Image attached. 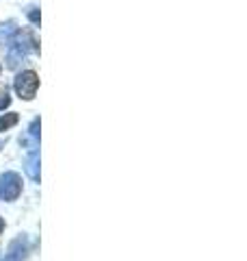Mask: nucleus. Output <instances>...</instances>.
I'll return each mask as SVG.
<instances>
[{"label":"nucleus","mask_w":247,"mask_h":261,"mask_svg":"<svg viewBox=\"0 0 247 261\" xmlns=\"http://www.w3.org/2000/svg\"><path fill=\"white\" fill-rule=\"evenodd\" d=\"M9 44L11 46H9V53H7V68L9 70L18 68V65L28 57L30 50H37V42L28 31H18Z\"/></svg>","instance_id":"f257e3e1"},{"label":"nucleus","mask_w":247,"mask_h":261,"mask_svg":"<svg viewBox=\"0 0 247 261\" xmlns=\"http://www.w3.org/2000/svg\"><path fill=\"white\" fill-rule=\"evenodd\" d=\"M15 94H18L20 98H24V100H33L37 94V87H39V79L33 70H26L22 72V74H18V79H15Z\"/></svg>","instance_id":"f03ea898"},{"label":"nucleus","mask_w":247,"mask_h":261,"mask_svg":"<svg viewBox=\"0 0 247 261\" xmlns=\"http://www.w3.org/2000/svg\"><path fill=\"white\" fill-rule=\"evenodd\" d=\"M22 194V178L18 172H5L0 174V200H18Z\"/></svg>","instance_id":"7ed1b4c3"},{"label":"nucleus","mask_w":247,"mask_h":261,"mask_svg":"<svg viewBox=\"0 0 247 261\" xmlns=\"http://www.w3.org/2000/svg\"><path fill=\"white\" fill-rule=\"evenodd\" d=\"M26 255H28V240L26 235H20V238H15L9 244L5 261H26Z\"/></svg>","instance_id":"20e7f679"},{"label":"nucleus","mask_w":247,"mask_h":261,"mask_svg":"<svg viewBox=\"0 0 247 261\" xmlns=\"http://www.w3.org/2000/svg\"><path fill=\"white\" fill-rule=\"evenodd\" d=\"M26 172L33 181H39V152H37V146H30V154L26 159Z\"/></svg>","instance_id":"39448f33"},{"label":"nucleus","mask_w":247,"mask_h":261,"mask_svg":"<svg viewBox=\"0 0 247 261\" xmlns=\"http://www.w3.org/2000/svg\"><path fill=\"white\" fill-rule=\"evenodd\" d=\"M18 33V29H15V22H5V24H0V44H9L13 35Z\"/></svg>","instance_id":"423d86ee"},{"label":"nucleus","mask_w":247,"mask_h":261,"mask_svg":"<svg viewBox=\"0 0 247 261\" xmlns=\"http://www.w3.org/2000/svg\"><path fill=\"white\" fill-rule=\"evenodd\" d=\"M18 113H5V116H0V130H7L18 124Z\"/></svg>","instance_id":"0eeeda50"},{"label":"nucleus","mask_w":247,"mask_h":261,"mask_svg":"<svg viewBox=\"0 0 247 261\" xmlns=\"http://www.w3.org/2000/svg\"><path fill=\"white\" fill-rule=\"evenodd\" d=\"M28 133H30V137H33V142H37V140H39V118H35V120L30 122Z\"/></svg>","instance_id":"6e6552de"},{"label":"nucleus","mask_w":247,"mask_h":261,"mask_svg":"<svg viewBox=\"0 0 247 261\" xmlns=\"http://www.w3.org/2000/svg\"><path fill=\"white\" fill-rule=\"evenodd\" d=\"M28 18L33 24H39V11L35 9V7H30V11H28Z\"/></svg>","instance_id":"1a4fd4ad"},{"label":"nucleus","mask_w":247,"mask_h":261,"mask_svg":"<svg viewBox=\"0 0 247 261\" xmlns=\"http://www.w3.org/2000/svg\"><path fill=\"white\" fill-rule=\"evenodd\" d=\"M7 105H9V96H7V94H3V98H0V109H3V107H7Z\"/></svg>","instance_id":"9d476101"},{"label":"nucleus","mask_w":247,"mask_h":261,"mask_svg":"<svg viewBox=\"0 0 247 261\" xmlns=\"http://www.w3.org/2000/svg\"><path fill=\"white\" fill-rule=\"evenodd\" d=\"M3 228H5V222H3V218H0V233H3Z\"/></svg>","instance_id":"9b49d317"},{"label":"nucleus","mask_w":247,"mask_h":261,"mask_svg":"<svg viewBox=\"0 0 247 261\" xmlns=\"http://www.w3.org/2000/svg\"><path fill=\"white\" fill-rule=\"evenodd\" d=\"M0 148H3V142H0Z\"/></svg>","instance_id":"f8f14e48"}]
</instances>
